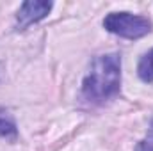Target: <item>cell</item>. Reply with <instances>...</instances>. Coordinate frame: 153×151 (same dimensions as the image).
<instances>
[{
    "label": "cell",
    "mask_w": 153,
    "mask_h": 151,
    "mask_svg": "<svg viewBox=\"0 0 153 151\" xmlns=\"http://www.w3.org/2000/svg\"><path fill=\"white\" fill-rule=\"evenodd\" d=\"M121 87V55L105 53L93 59L82 82V96L93 103H103L117 96Z\"/></svg>",
    "instance_id": "cell-1"
},
{
    "label": "cell",
    "mask_w": 153,
    "mask_h": 151,
    "mask_svg": "<svg viewBox=\"0 0 153 151\" xmlns=\"http://www.w3.org/2000/svg\"><path fill=\"white\" fill-rule=\"evenodd\" d=\"M103 27L107 32L116 34L125 39H139L152 32V20L146 16L132 14V13H111L103 20Z\"/></svg>",
    "instance_id": "cell-2"
},
{
    "label": "cell",
    "mask_w": 153,
    "mask_h": 151,
    "mask_svg": "<svg viewBox=\"0 0 153 151\" xmlns=\"http://www.w3.org/2000/svg\"><path fill=\"white\" fill-rule=\"evenodd\" d=\"M53 4L52 2H43V0H29L23 2L16 13V21H18V29H27L32 23H38L43 18L48 16V13L52 11Z\"/></svg>",
    "instance_id": "cell-3"
},
{
    "label": "cell",
    "mask_w": 153,
    "mask_h": 151,
    "mask_svg": "<svg viewBox=\"0 0 153 151\" xmlns=\"http://www.w3.org/2000/svg\"><path fill=\"white\" fill-rule=\"evenodd\" d=\"M0 137H5L9 141H16V137H18V128H16L14 117L4 107H0Z\"/></svg>",
    "instance_id": "cell-4"
},
{
    "label": "cell",
    "mask_w": 153,
    "mask_h": 151,
    "mask_svg": "<svg viewBox=\"0 0 153 151\" xmlns=\"http://www.w3.org/2000/svg\"><path fill=\"white\" fill-rule=\"evenodd\" d=\"M137 75L146 84L153 82V48L141 57V61L137 64Z\"/></svg>",
    "instance_id": "cell-5"
},
{
    "label": "cell",
    "mask_w": 153,
    "mask_h": 151,
    "mask_svg": "<svg viewBox=\"0 0 153 151\" xmlns=\"http://www.w3.org/2000/svg\"><path fill=\"white\" fill-rule=\"evenodd\" d=\"M135 151H153V139H144V141H141V142L135 146Z\"/></svg>",
    "instance_id": "cell-6"
}]
</instances>
